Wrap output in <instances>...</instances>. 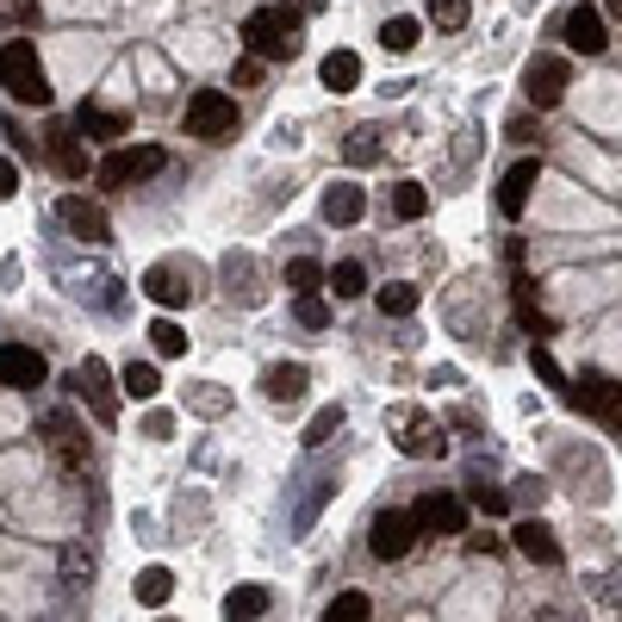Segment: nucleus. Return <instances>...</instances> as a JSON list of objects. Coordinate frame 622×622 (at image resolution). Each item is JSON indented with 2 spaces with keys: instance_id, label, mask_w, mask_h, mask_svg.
<instances>
[{
  "instance_id": "f257e3e1",
  "label": "nucleus",
  "mask_w": 622,
  "mask_h": 622,
  "mask_svg": "<svg viewBox=\"0 0 622 622\" xmlns=\"http://www.w3.org/2000/svg\"><path fill=\"white\" fill-rule=\"evenodd\" d=\"M299 25H306V7H255L243 20V50L262 62H292L299 57Z\"/></svg>"
},
{
  "instance_id": "f03ea898",
  "label": "nucleus",
  "mask_w": 622,
  "mask_h": 622,
  "mask_svg": "<svg viewBox=\"0 0 622 622\" xmlns=\"http://www.w3.org/2000/svg\"><path fill=\"white\" fill-rule=\"evenodd\" d=\"M0 88L20 100V106H50V76H44L38 44L32 38H7L0 44Z\"/></svg>"
},
{
  "instance_id": "7ed1b4c3",
  "label": "nucleus",
  "mask_w": 622,
  "mask_h": 622,
  "mask_svg": "<svg viewBox=\"0 0 622 622\" xmlns=\"http://www.w3.org/2000/svg\"><path fill=\"white\" fill-rule=\"evenodd\" d=\"M162 162H169V150H162V143H118V150L100 156L94 181H100V187H137V181L162 175Z\"/></svg>"
},
{
  "instance_id": "20e7f679",
  "label": "nucleus",
  "mask_w": 622,
  "mask_h": 622,
  "mask_svg": "<svg viewBox=\"0 0 622 622\" xmlns=\"http://www.w3.org/2000/svg\"><path fill=\"white\" fill-rule=\"evenodd\" d=\"M387 429H392V442H399V454H411V461H429V454H448V436H442V424H436L429 411H417V405H392V411H387Z\"/></svg>"
},
{
  "instance_id": "39448f33",
  "label": "nucleus",
  "mask_w": 622,
  "mask_h": 622,
  "mask_svg": "<svg viewBox=\"0 0 622 622\" xmlns=\"http://www.w3.org/2000/svg\"><path fill=\"white\" fill-rule=\"evenodd\" d=\"M187 137H199V143H231L237 137V100L224 94V88H199V94L187 100Z\"/></svg>"
},
{
  "instance_id": "423d86ee",
  "label": "nucleus",
  "mask_w": 622,
  "mask_h": 622,
  "mask_svg": "<svg viewBox=\"0 0 622 622\" xmlns=\"http://www.w3.org/2000/svg\"><path fill=\"white\" fill-rule=\"evenodd\" d=\"M69 387H76V399H88V411H94L100 424H113V417H118V387H113V368H106L100 355L76 361V373H69Z\"/></svg>"
},
{
  "instance_id": "0eeeda50",
  "label": "nucleus",
  "mask_w": 622,
  "mask_h": 622,
  "mask_svg": "<svg viewBox=\"0 0 622 622\" xmlns=\"http://www.w3.org/2000/svg\"><path fill=\"white\" fill-rule=\"evenodd\" d=\"M417 535H424V529H417L411 510H380L373 529H368V548H373V561H405Z\"/></svg>"
},
{
  "instance_id": "6e6552de",
  "label": "nucleus",
  "mask_w": 622,
  "mask_h": 622,
  "mask_svg": "<svg viewBox=\"0 0 622 622\" xmlns=\"http://www.w3.org/2000/svg\"><path fill=\"white\" fill-rule=\"evenodd\" d=\"M566 81H573L566 57H535L523 69V100L535 106V113H548V106H561V100H566Z\"/></svg>"
},
{
  "instance_id": "1a4fd4ad",
  "label": "nucleus",
  "mask_w": 622,
  "mask_h": 622,
  "mask_svg": "<svg viewBox=\"0 0 622 622\" xmlns=\"http://www.w3.org/2000/svg\"><path fill=\"white\" fill-rule=\"evenodd\" d=\"M50 380V361H44L32 343H0V387L13 392H38Z\"/></svg>"
},
{
  "instance_id": "9d476101",
  "label": "nucleus",
  "mask_w": 622,
  "mask_h": 622,
  "mask_svg": "<svg viewBox=\"0 0 622 622\" xmlns=\"http://www.w3.org/2000/svg\"><path fill=\"white\" fill-rule=\"evenodd\" d=\"M44 442H50L57 466H69V473L88 466V429L76 424V411H50V417H44Z\"/></svg>"
},
{
  "instance_id": "9b49d317",
  "label": "nucleus",
  "mask_w": 622,
  "mask_h": 622,
  "mask_svg": "<svg viewBox=\"0 0 622 622\" xmlns=\"http://www.w3.org/2000/svg\"><path fill=\"white\" fill-rule=\"evenodd\" d=\"M417 529L424 535H466V498H454V492H429V498H417Z\"/></svg>"
},
{
  "instance_id": "f8f14e48",
  "label": "nucleus",
  "mask_w": 622,
  "mask_h": 622,
  "mask_svg": "<svg viewBox=\"0 0 622 622\" xmlns=\"http://www.w3.org/2000/svg\"><path fill=\"white\" fill-rule=\"evenodd\" d=\"M143 292H150L162 311L194 306V268H181V262H156V268L143 274Z\"/></svg>"
},
{
  "instance_id": "ddd939ff",
  "label": "nucleus",
  "mask_w": 622,
  "mask_h": 622,
  "mask_svg": "<svg viewBox=\"0 0 622 622\" xmlns=\"http://www.w3.org/2000/svg\"><path fill=\"white\" fill-rule=\"evenodd\" d=\"M561 38H566V50H579V57H598L603 44H610V32H603V13L598 7H573V13H566L561 20Z\"/></svg>"
},
{
  "instance_id": "4468645a",
  "label": "nucleus",
  "mask_w": 622,
  "mask_h": 622,
  "mask_svg": "<svg viewBox=\"0 0 622 622\" xmlns=\"http://www.w3.org/2000/svg\"><path fill=\"white\" fill-rule=\"evenodd\" d=\"M57 218H62V224H69V231L81 237V243H113V224H106V212H100L94 199L62 194V199H57Z\"/></svg>"
},
{
  "instance_id": "2eb2a0df",
  "label": "nucleus",
  "mask_w": 622,
  "mask_h": 622,
  "mask_svg": "<svg viewBox=\"0 0 622 622\" xmlns=\"http://www.w3.org/2000/svg\"><path fill=\"white\" fill-rule=\"evenodd\" d=\"M44 156H50V169H57V175H69V181L88 175V150H81L76 125H50V131H44Z\"/></svg>"
},
{
  "instance_id": "dca6fc26",
  "label": "nucleus",
  "mask_w": 622,
  "mask_h": 622,
  "mask_svg": "<svg viewBox=\"0 0 622 622\" xmlns=\"http://www.w3.org/2000/svg\"><path fill=\"white\" fill-rule=\"evenodd\" d=\"M535 181H542V162H535V156H523V162L498 181V212H505V218H523L529 194H535Z\"/></svg>"
},
{
  "instance_id": "f3484780",
  "label": "nucleus",
  "mask_w": 622,
  "mask_h": 622,
  "mask_svg": "<svg viewBox=\"0 0 622 622\" xmlns=\"http://www.w3.org/2000/svg\"><path fill=\"white\" fill-rule=\"evenodd\" d=\"M566 399H573L579 411H591V417H610V411L622 405V392H617V380H610V373H579V380L566 387Z\"/></svg>"
},
{
  "instance_id": "a211bd4d",
  "label": "nucleus",
  "mask_w": 622,
  "mask_h": 622,
  "mask_svg": "<svg viewBox=\"0 0 622 622\" xmlns=\"http://www.w3.org/2000/svg\"><path fill=\"white\" fill-rule=\"evenodd\" d=\"M224 287H231V299H243V306H262V262H255L250 250L224 255Z\"/></svg>"
},
{
  "instance_id": "6ab92c4d",
  "label": "nucleus",
  "mask_w": 622,
  "mask_h": 622,
  "mask_svg": "<svg viewBox=\"0 0 622 622\" xmlns=\"http://www.w3.org/2000/svg\"><path fill=\"white\" fill-rule=\"evenodd\" d=\"M306 387H311L306 361H274V368L262 373V392H268L274 405H299V399H306Z\"/></svg>"
},
{
  "instance_id": "aec40b11",
  "label": "nucleus",
  "mask_w": 622,
  "mask_h": 622,
  "mask_svg": "<svg viewBox=\"0 0 622 622\" xmlns=\"http://www.w3.org/2000/svg\"><path fill=\"white\" fill-rule=\"evenodd\" d=\"M510 535H517V554H523V561H535V566H561V542H554V529H548V523L523 517V523L510 529Z\"/></svg>"
},
{
  "instance_id": "412c9836",
  "label": "nucleus",
  "mask_w": 622,
  "mask_h": 622,
  "mask_svg": "<svg viewBox=\"0 0 622 622\" xmlns=\"http://www.w3.org/2000/svg\"><path fill=\"white\" fill-rule=\"evenodd\" d=\"M318 212L331 218V224H355V218L368 212V194H361L355 181H331V187H324V199H318Z\"/></svg>"
},
{
  "instance_id": "4be33fe9",
  "label": "nucleus",
  "mask_w": 622,
  "mask_h": 622,
  "mask_svg": "<svg viewBox=\"0 0 622 622\" xmlns=\"http://www.w3.org/2000/svg\"><path fill=\"white\" fill-rule=\"evenodd\" d=\"M76 131L106 137V143H113V137H125V131H131V118H125V113H113V106H94V100H88V106L76 113Z\"/></svg>"
},
{
  "instance_id": "5701e85b",
  "label": "nucleus",
  "mask_w": 622,
  "mask_h": 622,
  "mask_svg": "<svg viewBox=\"0 0 622 622\" xmlns=\"http://www.w3.org/2000/svg\"><path fill=\"white\" fill-rule=\"evenodd\" d=\"M268 585H237L231 598H224V622H255V617H268Z\"/></svg>"
},
{
  "instance_id": "b1692460",
  "label": "nucleus",
  "mask_w": 622,
  "mask_h": 622,
  "mask_svg": "<svg viewBox=\"0 0 622 622\" xmlns=\"http://www.w3.org/2000/svg\"><path fill=\"white\" fill-rule=\"evenodd\" d=\"M169 598H175V573H169V566H143V573H137V603H143V610H162Z\"/></svg>"
},
{
  "instance_id": "393cba45",
  "label": "nucleus",
  "mask_w": 622,
  "mask_h": 622,
  "mask_svg": "<svg viewBox=\"0 0 622 622\" xmlns=\"http://www.w3.org/2000/svg\"><path fill=\"white\" fill-rule=\"evenodd\" d=\"M318 76H324V88H331V94H349L355 81H361V57H355V50H331Z\"/></svg>"
},
{
  "instance_id": "a878e982",
  "label": "nucleus",
  "mask_w": 622,
  "mask_h": 622,
  "mask_svg": "<svg viewBox=\"0 0 622 622\" xmlns=\"http://www.w3.org/2000/svg\"><path fill=\"white\" fill-rule=\"evenodd\" d=\"M380 150H387V143H380V131H373V125H355L349 143H343V162H349V169H373V162H380Z\"/></svg>"
},
{
  "instance_id": "bb28decb",
  "label": "nucleus",
  "mask_w": 622,
  "mask_h": 622,
  "mask_svg": "<svg viewBox=\"0 0 622 622\" xmlns=\"http://www.w3.org/2000/svg\"><path fill=\"white\" fill-rule=\"evenodd\" d=\"M118 392H125V399H156V392H162V373H156V361H131V368L118 373Z\"/></svg>"
},
{
  "instance_id": "cd10ccee",
  "label": "nucleus",
  "mask_w": 622,
  "mask_h": 622,
  "mask_svg": "<svg viewBox=\"0 0 622 622\" xmlns=\"http://www.w3.org/2000/svg\"><path fill=\"white\" fill-rule=\"evenodd\" d=\"M429 212V194H424V181H399V187H392V218H424Z\"/></svg>"
},
{
  "instance_id": "c85d7f7f",
  "label": "nucleus",
  "mask_w": 622,
  "mask_h": 622,
  "mask_svg": "<svg viewBox=\"0 0 622 622\" xmlns=\"http://www.w3.org/2000/svg\"><path fill=\"white\" fill-rule=\"evenodd\" d=\"M368 617H373L368 591H336L331 610H324V622H368Z\"/></svg>"
},
{
  "instance_id": "c756f323",
  "label": "nucleus",
  "mask_w": 622,
  "mask_h": 622,
  "mask_svg": "<svg viewBox=\"0 0 622 622\" xmlns=\"http://www.w3.org/2000/svg\"><path fill=\"white\" fill-rule=\"evenodd\" d=\"M331 292H336V299H361V292H368V268H361V262H336V268H331Z\"/></svg>"
},
{
  "instance_id": "7c9ffc66",
  "label": "nucleus",
  "mask_w": 622,
  "mask_h": 622,
  "mask_svg": "<svg viewBox=\"0 0 622 622\" xmlns=\"http://www.w3.org/2000/svg\"><path fill=\"white\" fill-rule=\"evenodd\" d=\"M150 349L156 355H187V331H181L175 318H156L150 324Z\"/></svg>"
},
{
  "instance_id": "2f4dec72",
  "label": "nucleus",
  "mask_w": 622,
  "mask_h": 622,
  "mask_svg": "<svg viewBox=\"0 0 622 622\" xmlns=\"http://www.w3.org/2000/svg\"><path fill=\"white\" fill-rule=\"evenodd\" d=\"M417 32H424L417 20H387L380 25V44H387L392 57H405V50H417Z\"/></svg>"
},
{
  "instance_id": "473e14b6",
  "label": "nucleus",
  "mask_w": 622,
  "mask_h": 622,
  "mask_svg": "<svg viewBox=\"0 0 622 622\" xmlns=\"http://www.w3.org/2000/svg\"><path fill=\"white\" fill-rule=\"evenodd\" d=\"M424 13L442 25V32H461L466 13H473V0H424Z\"/></svg>"
},
{
  "instance_id": "72a5a7b5",
  "label": "nucleus",
  "mask_w": 622,
  "mask_h": 622,
  "mask_svg": "<svg viewBox=\"0 0 622 622\" xmlns=\"http://www.w3.org/2000/svg\"><path fill=\"white\" fill-rule=\"evenodd\" d=\"M292 318H299L306 331H331V299H324V292H306V299L292 306Z\"/></svg>"
},
{
  "instance_id": "f704fd0d",
  "label": "nucleus",
  "mask_w": 622,
  "mask_h": 622,
  "mask_svg": "<svg viewBox=\"0 0 622 622\" xmlns=\"http://www.w3.org/2000/svg\"><path fill=\"white\" fill-rule=\"evenodd\" d=\"M336 429H343V405H324V411H318V417L306 424V448H324Z\"/></svg>"
},
{
  "instance_id": "c9c22d12",
  "label": "nucleus",
  "mask_w": 622,
  "mask_h": 622,
  "mask_svg": "<svg viewBox=\"0 0 622 622\" xmlns=\"http://www.w3.org/2000/svg\"><path fill=\"white\" fill-rule=\"evenodd\" d=\"M517 318H523L535 336H554V324L542 318V306H535V292H529V280H517Z\"/></svg>"
},
{
  "instance_id": "e433bc0d",
  "label": "nucleus",
  "mask_w": 622,
  "mask_h": 622,
  "mask_svg": "<svg viewBox=\"0 0 622 622\" xmlns=\"http://www.w3.org/2000/svg\"><path fill=\"white\" fill-rule=\"evenodd\" d=\"M318 280H324V268L311 262V255H299V262H287V287L306 299V292H318Z\"/></svg>"
},
{
  "instance_id": "4c0bfd02",
  "label": "nucleus",
  "mask_w": 622,
  "mask_h": 622,
  "mask_svg": "<svg viewBox=\"0 0 622 622\" xmlns=\"http://www.w3.org/2000/svg\"><path fill=\"white\" fill-rule=\"evenodd\" d=\"M380 311L387 318H411L417 311V287H380Z\"/></svg>"
},
{
  "instance_id": "58836bf2",
  "label": "nucleus",
  "mask_w": 622,
  "mask_h": 622,
  "mask_svg": "<svg viewBox=\"0 0 622 622\" xmlns=\"http://www.w3.org/2000/svg\"><path fill=\"white\" fill-rule=\"evenodd\" d=\"M187 405L206 411V417H218V411L231 405V392H218V387H194V392H187Z\"/></svg>"
},
{
  "instance_id": "ea45409f",
  "label": "nucleus",
  "mask_w": 622,
  "mask_h": 622,
  "mask_svg": "<svg viewBox=\"0 0 622 622\" xmlns=\"http://www.w3.org/2000/svg\"><path fill=\"white\" fill-rule=\"evenodd\" d=\"M336 492V480H311V492H306V505H299V529L311 523V517H318V505H324V498H331Z\"/></svg>"
},
{
  "instance_id": "a19ab883",
  "label": "nucleus",
  "mask_w": 622,
  "mask_h": 622,
  "mask_svg": "<svg viewBox=\"0 0 622 622\" xmlns=\"http://www.w3.org/2000/svg\"><path fill=\"white\" fill-rule=\"evenodd\" d=\"M529 361H535V373H542L548 387H566V373H561V361H554V355H548L542 343H535V349H529Z\"/></svg>"
},
{
  "instance_id": "79ce46f5",
  "label": "nucleus",
  "mask_w": 622,
  "mask_h": 622,
  "mask_svg": "<svg viewBox=\"0 0 622 622\" xmlns=\"http://www.w3.org/2000/svg\"><path fill=\"white\" fill-rule=\"evenodd\" d=\"M262 81V57H237V69H231V88H255Z\"/></svg>"
},
{
  "instance_id": "37998d69",
  "label": "nucleus",
  "mask_w": 622,
  "mask_h": 622,
  "mask_svg": "<svg viewBox=\"0 0 622 622\" xmlns=\"http://www.w3.org/2000/svg\"><path fill=\"white\" fill-rule=\"evenodd\" d=\"M473 505L486 510V517H505V510H510V498H505V492H486V486H473Z\"/></svg>"
},
{
  "instance_id": "c03bdc74",
  "label": "nucleus",
  "mask_w": 622,
  "mask_h": 622,
  "mask_svg": "<svg viewBox=\"0 0 622 622\" xmlns=\"http://www.w3.org/2000/svg\"><path fill=\"white\" fill-rule=\"evenodd\" d=\"M505 137H517V143H535L542 131H535V118H529V113H517V118L505 125Z\"/></svg>"
},
{
  "instance_id": "a18cd8bd",
  "label": "nucleus",
  "mask_w": 622,
  "mask_h": 622,
  "mask_svg": "<svg viewBox=\"0 0 622 622\" xmlns=\"http://www.w3.org/2000/svg\"><path fill=\"white\" fill-rule=\"evenodd\" d=\"M7 20H13V25H32V20H38V0H7Z\"/></svg>"
},
{
  "instance_id": "49530a36",
  "label": "nucleus",
  "mask_w": 622,
  "mask_h": 622,
  "mask_svg": "<svg viewBox=\"0 0 622 622\" xmlns=\"http://www.w3.org/2000/svg\"><path fill=\"white\" fill-rule=\"evenodd\" d=\"M169 429H175V417H169V411H150V417H143V436H156V442H162Z\"/></svg>"
},
{
  "instance_id": "de8ad7c7",
  "label": "nucleus",
  "mask_w": 622,
  "mask_h": 622,
  "mask_svg": "<svg viewBox=\"0 0 622 622\" xmlns=\"http://www.w3.org/2000/svg\"><path fill=\"white\" fill-rule=\"evenodd\" d=\"M62 566H69V579H88V573H94V561H88L81 548H69V554H62Z\"/></svg>"
},
{
  "instance_id": "09e8293b",
  "label": "nucleus",
  "mask_w": 622,
  "mask_h": 622,
  "mask_svg": "<svg viewBox=\"0 0 622 622\" xmlns=\"http://www.w3.org/2000/svg\"><path fill=\"white\" fill-rule=\"evenodd\" d=\"M13 194H20V169H13V162L0 156V199H13Z\"/></svg>"
},
{
  "instance_id": "8fccbe9b",
  "label": "nucleus",
  "mask_w": 622,
  "mask_h": 622,
  "mask_svg": "<svg viewBox=\"0 0 622 622\" xmlns=\"http://www.w3.org/2000/svg\"><path fill=\"white\" fill-rule=\"evenodd\" d=\"M603 424H610V436H617V442H622V405L610 411V417H603Z\"/></svg>"
},
{
  "instance_id": "3c124183",
  "label": "nucleus",
  "mask_w": 622,
  "mask_h": 622,
  "mask_svg": "<svg viewBox=\"0 0 622 622\" xmlns=\"http://www.w3.org/2000/svg\"><path fill=\"white\" fill-rule=\"evenodd\" d=\"M603 7H610V13H617V20H622V0H603Z\"/></svg>"
},
{
  "instance_id": "603ef678",
  "label": "nucleus",
  "mask_w": 622,
  "mask_h": 622,
  "mask_svg": "<svg viewBox=\"0 0 622 622\" xmlns=\"http://www.w3.org/2000/svg\"><path fill=\"white\" fill-rule=\"evenodd\" d=\"M162 622H169V617H162Z\"/></svg>"
}]
</instances>
